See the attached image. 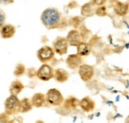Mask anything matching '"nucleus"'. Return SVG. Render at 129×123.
<instances>
[{
	"mask_svg": "<svg viewBox=\"0 0 129 123\" xmlns=\"http://www.w3.org/2000/svg\"><path fill=\"white\" fill-rule=\"evenodd\" d=\"M61 14L56 8H46L42 13L41 21L47 29H54L60 25Z\"/></svg>",
	"mask_w": 129,
	"mask_h": 123,
	"instance_id": "f257e3e1",
	"label": "nucleus"
},
{
	"mask_svg": "<svg viewBox=\"0 0 129 123\" xmlns=\"http://www.w3.org/2000/svg\"><path fill=\"white\" fill-rule=\"evenodd\" d=\"M46 102H47L49 105L53 106H61L64 102V97L61 93L57 89H50L46 93Z\"/></svg>",
	"mask_w": 129,
	"mask_h": 123,
	"instance_id": "f03ea898",
	"label": "nucleus"
},
{
	"mask_svg": "<svg viewBox=\"0 0 129 123\" xmlns=\"http://www.w3.org/2000/svg\"><path fill=\"white\" fill-rule=\"evenodd\" d=\"M19 105H20V100L18 99V96L11 94L5 101V111L8 114H17L19 113Z\"/></svg>",
	"mask_w": 129,
	"mask_h": 123,
	"instance_id": "7ed1b4c3",
	"label": "nucleus"
},
{
	"mask_svg": "<svg viewBox=\"0 0 129 123\" xmlns=\"http://www.w3.org/2000/svg\"><path fill=\"white\" fill-rule=\"evenodd\" d=\"M53 73L54 71L50 66L48 65V64H43L39 67L36 75L40 80L47 82L53 78Z\"/></svg>",
	"mask_w": 129,
	"mask_h": 123,
	"instance_id": "20e7f679",
	"label": "nucleus"
},
{
	"mask_svg": "<svg viewBox=\"0 0 129 123\" xmlns=\"http://www.w3.org/2000/svg\"><path fill=\"white\" fill-rule=\"evenodd\" d=\"M69 43L67 42L66 38L58 37L53 42V51L54 53H57L60 55H66L68 51Z\"/></svg>",
	"mask_w": 129,
	"mask_h": 123,
	"instance_id": "39448f33",
	"label": "nucleus"
},
{
	"mask_svg": "<svg viewBox=\"0 0 129 123\" xmlns=\"http://www.w3.org/2000/svg\"><path fill=\"white\" fill-rule=\"evenodd\" d=\"M54 55H55V53H54V51L52 47L45 46L38 50L37 53V57L38 60L42 62H46L50 61L54 57Z\"/></svg>",
	"mask_w": 129,
	"mask_h": 123,
	"instance_id": "423d86ee",
	"label": "nucleus"
},
{
	"mask_svg": "<svg viewBox=\"0 0 129 123\" xmlns=\"http://www.w3.org/2000/svg\"><path fill=\"white\" fill-rule=\"evenodd\" d=\"M78 68L79 75L82 81L88 82L92 79L94 75V69L92 66L87 65V64H81Z\"/></svg>",
	"mask_w": 129,
	"mask_h": 123,
	"instance_id": "0eeeda50",
	"label": "nucleus"
},
{
	"mask_svg": "<svg viewBox=\"0 0 129 123\" xmlns=\"http://www.w3.org/2000/svg\"><path fill=\"white\" fill-rule=\"evenodd\" d=\"M16 33V28L12 24H4L0 29V35L3 38L7 39L14 37Z\"/></svg>",
	"mask_w": 129,
	"mask_h": 123,
	"instance_id": "6e6552de",
	"label": "nucleus"
},
{
	"mask_svg": "<svg viewBox=\"0 0 129 123\" xmlns=\"http://www.w3.org/2000/svg\"><path fill=\"white\" fill-rule=\"evenodd\" d=\"M79 106H81L83 111L85 112H92L95 109V102L89 97H85L79 102Z\"/></svg>",
	"mask_w": 129,
	"mask_h": 123,
	"instance_id": "1a4fd4ad",
	"label": "nucleus"
},
{
	"mask_svg": "<svg viewBox=\"0 0 129 123\" xmlns=\"http://www.w3.org/2000/svg\"><path fill=\"white\" fill-rule=\"evenodd\" d=\"M66 39H67L69 45H71L73 46H77L78 44L81 42L80 34H79L78 31H74V30L69 31Z\"/></svg>",
	"mask_w": 129,
	"mask_h": 123,
	"instance_id": "9d476101",
	"label": "nucleus"
},
{
	"mask_svg": "<svg viewBox=\"0 0 129 123\" xmlns=\"http://www.w3.org/2000/svg\"><path fill=\"white\" fill-rule=\"evenodd\" d=\"M81 57L77 55H69L66 59L67 66L70 69H76L78 68L81 65Z\"/></svg>",
	"mask_w": 129,
	"mask_h": 123,
	"instance_id": "9b49d317",
	"label": "nucleus"
},
{
	"mask_svg": "<svg viewBox=\"0 0 129 123\" xmlns=\"http://www.w3.org/2000/svg\"><path fill=\"white\" fill-rule=\"evenodd\" d=\"M30 102L33 106L40 108L44 106L45 102H46V96L42 93H37L31 97Z\"/></svg>",
	"mask_w": 129,
	"mask_h": 123,
	"instance_id": "f8f14e48",
	"label": "nucleus"
},
{
	"mask_svg": "<svg viewBox=\"0 0 129 123\" xmlns=\"http://www.w3.org/2000/svg\"><path fill=\"white\" fill-rule=\"evenodd\" d=\"M23 89H24V85L20 81L16 80L14 81L11 83V86H10V93H11V95L18 96L23 90Z\"/></svg>",
	"mask_w": 129,
	"mask_h": 123,
	"instance_id": "ddd939ff",
	"label": "nucleus"
},
{
	"mask_svg": "<svg viewBox=\"0 0 129 123\" xmlns=\"http://www.w3.org/2000/svg\"><path fill=\"white\" fill-rule=\"evenodd\" d=\"M53 78H55L58 82H66L69 78V73L66 70H64V69L59 68L54 72Z\"/></svg>",
	"mask_w": 129,
	"mask_h": 123,
	"instance_id": "4468645a",
	"label": "nucleus"
},
{
	"mask_svg": "<svg viewBox=\"0 0 129 123\" xmlns=\"http://www.w3.org/2000/svg\"><path fill=\"white\" fill-rule=\"evenodd\" d=\"M77 47V55L80 57H84L88 55L91 52V46H89V44L86 42H81V43L78 44Z\"/></svg>",
	"mask_w": 129,
	"mask_h": 123,
	"instance_id": "2eb2a0df",
	"label": "nucleus"
},
{
	"mask_svg": "<svg viewBox=\"0 0 129 123\" xmlns=\"http://www.w3.org/2000/svg\"><path fill=\"white\" fill-rule=\"evenodd\" d=\"M33 106L31 104V102L28 98L25 97L23 99L20 100V105H19V112L21 113H26L31 110Z\"/></svg>",
	"mask_w": 129,
	"mask_h": 123,
	"instance_id": "dca6fc26",
	"label": "nucleus"
},
{
	"mask_svg": "<svg viewBox=\"0 0 129 123\" xmlns=\"http://www.w3.org/2000/svg\"><path fill=\"white\" fill-rule=\"evenodd\" d=\"M79 105V101L76 97H71L66 101V106L69 109H74Z\"/></svg>",
	"mask_w": 129,
	"mask_h": 123,
	"instance_id": "f3484780",
	"label": "nucleus"
},
{
	"mask_svg": "<svg viewBox=\"0 0 129 123\" xmlns=\"http://www.w3.org/2000/svg\"><path fill=\"white\" fill-rule=\"evenodd\" d=\"M115 11L118 14L123 15V14H125L127 11V6L123 3H118L116 5V7H115Z\"/></svg>",
	"mask_w": 129,
	"mask_h": 123,
	"instance_id": "a211bd4d",
	"label": "nucleus"
},
{
	"mask_svg": "<svg viewBox=\"0 0 129 123\" xmlns=\"http://www.w3.org/2000/svg\"><path fill=\"white\" fill-rule=\"evenodd\" d=\"M92 7L90 5V3L85 4L83 6L81 10V14L85 16H90L92 14Z\"/></svg>",
	"mask_w": 129,
	"mask_h": 123,
	"instance_id": "6ab92c4d",
	"label": "nucleus"
},
{
	"mask_svg": "<svg viewBox=\"0 0 129 123\" xmlns=\"http://www.w3.org/2000/svg\"><path fill=\"white\" fill-rule=\"evenodd\" d=\"M6 22V14L2 9H0V29L5 24Z\"/></svg>",
	"mask_w": 129,
	"mask_h": 123,
	"instance_id": "aec40b11",
	"label": "nucleus"
},
{
	"mask_svg": "<svg viewBox=\"0 0 129 123\" xmlns=\"http://www.w3.org/2000/svg\"><path fill=\"white\" fill-rule=\"evenodd\" d=\"M96 14H98V15H100V16L105 15V14H106V9L105 8V7L101 6L100 7H99V8L96 10Z\"/></svg>",
	"mask_w": 129,
	"mask_h": 123,
	"instance_id": "412c9836",
	"label": "nucleus"
},
{
	"mask_svg": "<svg viewBox=\"0 0 129 123\" xmlns=\"http://www.w3.org/2000/svg\"><path fill=\"white\" fill-rule=\"evenodd\" d=\"M105 3V0H93V4L96 5V6H102V5Z\"/></svg>",
	"mask_w": 129,
	"mask_h": 123,
	"instance_id": "4be33fe9",
	"label": "nucleus"
},
{
	"mask_svg": "<svg viewBox=\"0 0 129 123\" xmlns=\"http://www.w3.org/2000/svg\"><path fill=\"white\" fill-rule=\"evenodd\" d=\"M14 3V0H0V4L3 5H9Z\"/></svg>",
	"mask_w": 129,
	"mask_h": 123,
	"instance_id": "5701e85b",
	"label": "nucleus"
},
{
	"mask_svg": "<svg viewBox=\"0 0 129 123\" xmlns=\"http://www.w3.org/2000/svg\"><path fill=\"white\" fill-rule=\"evenodd\" d=\"M22 66V65H20V66ZM24 70H25V69H24V66H22V70H21V72H18V71H15V73H16L15 75H21L22 73L24 72V71H23ZM16 70H19V69H18V67H17Z\"/></svg>",
	"mask_w": 129,
	"mask_h": 123,
	"instance_id": "b1692460",
	"label": "nucleus"
}]
</instances>
